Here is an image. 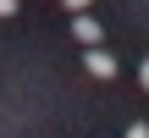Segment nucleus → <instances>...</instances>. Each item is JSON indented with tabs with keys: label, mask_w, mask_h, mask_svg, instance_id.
<instances>
[{
	"label": "nucleus",
	"mask_w": 149,
	"mask_h": 138,
	"mask_svg": "<svg viewBox=\"0 0 149 138\" xmlns=\"http://www.w3.org/2000/svg\"><path fill=\"white\" fill-rule=\"evenodd\" d=\"M72 39H77L83 50H100V44H105V28H100L88 11H77V17H72Z\"/></svg>",
	"instance_id": "obj_1"
},
{
	"label": "nucleus",
	"mask_w": 149,
	"mask_h": 138,
	"mask_svg": "<svg viewBox=\"0 0 149 138\" xmlns=\"http://www.w3.org/2000/svg\"><path fill=\"white\" fill-rule=\"evenodd\" d=\"M83 66H88V77H100V83H111V77H116V55H111V50H88V55H83Z\"/></svg>",
	"instance_id": "obj_2"
},
{
	"label": "nucleus",
	"mask_w": 149,
	"mask_h": 138,
	"mask_svg": "<svg viewBox=\"0 0 149 138\" xmlns=\"http://www.w3.org/2000/svg\"><path fill=\"white\" fill-rule=\"evenodd\" d=\"M122 138H149V122H133V127H127Z\"/></svg>",
	"instance_id": "obj_3"
},
{
	"label": "nucleus",
	"mask_w": 149,
	"mask_h": 138,
	"mask_svg": "<svg viewBox=\"0 0 149 138\" xmlns=\"http://www.w3.org/2000/svg\"><path fill=\"white\" fill-rule=\"evenodd\" d=\"M17 6H22V0H0V17H11V11H17Z\"/></svg>",
	"instance_id": "obj_4"
},
{
	"label": "nucleus",
	"mask_w": 149,
	"mask_h": 138,
	"mask_svg": "<svg viewBox=\"0 0 149 138\" xmlns=\"http://www.w3.org/2000/svg\"><path fill=\"white\" fill-rule=\"evenodd\" d=\"M61 6H66V11H83V6H94V0H61Z\"/></svg>",
	"instance_id": "obj_5"
},
{
	"label": "nucleus",
	"mask_w": 149,
	"mask_h": 138,
	"mask_svg": "<svg viewBox=\"0 0 149 138\" xmlns=\"http://www.w3.org/2000/svg\"><path fill=\"white\" fill-rule=\"evenodd\" d=\"M138 83H144V89H149V61H144V66H138Z\"/></svg>",
	"instance_id": "obj_6"
}]
</instances>
